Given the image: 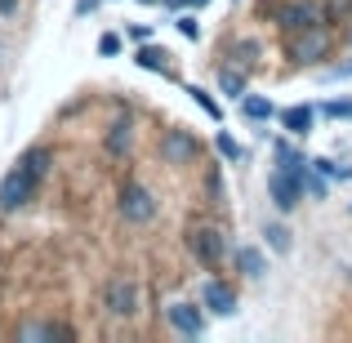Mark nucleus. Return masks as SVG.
<instances>
[{
    "label": "nucleus",
    "instance_id": "nucleus-1",
    "mask_svg": "<svg viewBox=\"0 0 352 343\" xmlns=\"http://www.w3.org/2000/svg\"><path fill=\"white\" fill-rule=\"evenodd\" d=\"M45 170H50V152L45 147H36V152H27L23 161L14 165V170L0 179V210L5 214H14V210H23L27 201L36 197V183L45 179Z\"/></svg>",
    "mask_w": 352,
    "mask_h": 343
},
{
    "label": "nucleus",
    "instance_id": "nucleus-2",
    "mask_svg": "<svg viewBox=\"0 0 352 343\" xmlns=\"http://www.w3.org/2000/svg\"><path fill=\"white\" fill-rule=\"evenodd\" d=\"M321 23H326V5H317V0H285V9L276 14V27L285 36L308 32V27H321Z\"/></svg>",
    "mask_w": 352,
    "mask_h": 343
},
{
    "label": "nucleus",
    "instance_id": "nucleus-3",
    "mask_svg": "<svg viewBox=\"0 0 352 343\" xmlns=\"http://www.w3.org/2000/svg\"><path fill=\"white\" fill-rule=\"evenodd\" d=\"M188 245H192V254H197L206 267H214V272H219V263L228 258V241H223V232H219V228H197L188 236Z\"/></svg>",
    "mask_w": 352,
    "mask_h": 343
},
{
    "label": "nucleus",
    "instance_id": "nucleus-4",
    "mask_svg": "<svg viewBox=\"0 0 352 343\" xmlns=\"http://www.w3.org/2000/svg\"><path fill=\"white\" fill-rule=\"evenodd\" d=\"M303 174H294V170H276L272 179H267V197H272V206L276 210H294L299 206V197H303Z\"/></svg>",
    "mask_w": 352,
    "mask_h": 343
},
{
    "label": "nucleus",
    "instance_id": "nucleus-5",
    "mask_svg": "<svg viewBox=\"0 0 352 343\" xmlns=\"http://www.w3.org/2000/svg\"><path fill=\"white\" fill-rule=\"evenodd\" d=\"M326 54H330V36L321 27H308V32L290 36V58L294 63H321Z\"/></svg>",
    "mask_w": 352,
    "mask_h": 343
},
{
    "label": "nucleus",
    "instance_id": "nucleus-6",
    "mask_svg": "<svg viewBox=\"0 0 352 343\" xmlns=\"http://www.w3.org/2000/svg\"><path fill=\"white\" fill-rule=\"evenodd\" d=\"M138 285L134 281H125V276H116V281H107V290H103V303H107V312L112 317H134L138 312Z\"/></svg>",
    "mask_w": 352,
    "mask_h": 343
},
{
    "label": "nucleus",
    "instance_id": "nucleus-7",
    "mask_svg": "<svg viewBox=\"0 0 352 343\" xmlns=\"http://www.w3.org/2000/svg\"><path fill=\"white\" fill-rule=\"evenodd\" d=\"M120 214L129 219V223H152L156 219V201L147 188H138V183H129L125 192H120Z\"/></svg>",
    "mask_w": 352,
    "mask_h": 343
},
{
    "label": "nucleus",
    "instance_id": "nucleus-8",
    "mask_svg": "<svg viewBox=\"0 0 352 343\" xmlns=\"http://www.w3.org/2000/svg\"><path fill=\"white\" fill-rule=\"evenodd\" d=\"M165 317H170V326L179 330V335H188V339H197L201 330H206V312L197 308V303H170V308H165Z\"/></svg>",
    "mask_w": 352,
    "mask_h": 343
},
{
    "label": "nucleus",
    "instance_id": "nucleus-9",
    "mask_svg": "<svg viewBox=\"0 0 352 343\" xmlns=\"http://www.w3.org/2000/svg\"><path fill=\"white\" fill-rule=\"evenodd\" d=\"M201 308L214 312V317H232V312H236V294H232V285L210 281L206 290H201Z\"/></svg>",
    "mask_w": 352,
    "mask_h": 343
},
{
    "label": "nucleus",
    "instance_id": "nucleus-10",
    "mask_svg": "<svg viewBox=\"0 0 352 343\" xmlns=\"http://www.w3.org/2000/svg\"><path fill=\"white\" fill-rule=\"evenodd\" d=\"M161 156L165 161H192V156H197V138H192L188 129H170V134L161 138Z\"/></svg>",
    "mask_w": 352,
    "mask_h": 343
},
{
    "label": "nucleus",
    "instance_id": "nucleus-11",
    "mask_svg": "<svg viewBox=\"0 0 352 343\" xmlns=\"http://www.w3.org/2000/svg\"><path fill=\"white\" fill-rule=\"evenodd\" d=\"M281 125L290 129V134H312V125H317V112H312L308 103H299V107H285V112H281Z\"/></svg>",
    "mask_w": 352,
    "mask_h": 343
},
{
    "label": "nucleus",
    "instance_id": "nucleus-12",
    "mask_svg": "<svg viewBox=\"0 0 352 343\" xmlns=\"http://www.w3.org/2000/svg\"><path fill=\"white\" fill-rule=\"evenodd\" d=\"M241 116H245V120H267V116H272V103H267L263 94H245V98H241Z\"/></svg>",
    "mask_w": 352,
    "mask_h": 343
},
{
    "label": "nucleus",
    "instance_id": "nucleus-13",
    "mask_svg": "<svg viewBox=\"0 0 352 343\" xmlns=\"http://www.w3.org/2000/svg\"><path fill=\"white\" fill-rule=\"evenodd\" d=\"M165 58H170L165 49H156V45H143L134 63H138V67H147V71H165Z\"/></svg>",
    "mask_w": 352,
    "mask_h": 343
},
{
    "label": "nucleus",
    "instance_id": "nucleus-14",
    "mask_svg": "<svg viewBox=\"0 0 352 343\" xmlns=\"http://www.w3.org/2000/svg\"><path fill=\"white\" fill-rule=\"evenodd\" d=\"M236 267L245 276H263V254H258V250H241V254H236Z\"/></svg>",
    "mask_w": 352,
    "mask_h": 343
},
{
    "label": "nucleus",
    "instance_id": "nucleus-15",
    "mask_svg": "<svg viewBox=\"0 0 352 343\" xmlns=\"http://www.w3.org/2000/svg\"><path fill=\"white\" fill-rule=\"evenodd\" d=\"M188 94L197 98V107H201V112H210V116H214V120H223V107H219V98L210 94V89H197V85H192Z\"/></svg>",
    "mask_w": 352,
    "mask_h": 343
},
{
    "label": "nucleus",
    "instance_id": "nucleus-16",
    "mask_svg": "<svg viewBox=\"0 0 352 343\" xmlns=\"http://www.w3.org/2000/svg\"><path fill=\"white\" fill-rule=\"evenodd\" d=\"M276 161H281V170H294V174H308V170H303V165H308V161H303V156L294 152V147H285V143H276Z\"/></svg>",
    "mask_w": 352,
    "mask_h": 343
},
{
    "label": "nucleus",
    "instance_id": "nucleus-17",
    "mask_svg": "<svg viewBox=\"0 0 352 343\" xmlns=\"http://www.w3.org/2000/svg\"><path fill=\"white\" fill-rule=\"evenodd\" d=\"M263 236H267V245H272V250H290V232H285L281 223H267Z\"/></svg>",
    "mask_w": 352,
    "mask_h": 343
},
{
    "label": "nucleus",
    "instance_id": "nucleus-18",
    "mask_svg": "<svg viewBox=\"0 0 352 343\" xmlns=\"http://www.w3.org/2000/svg\"><path fill=\"white\" fill-rule=\"evenodd\" d=\"M321 116H330V120H352V103H348V98H339V103H326V107H321Z\"/></svg>",
    "mask_w": 352,
    "mask_h": 343
},
{
    "label": "nucleus",
    "instance_id": "nucleus-19",
    "mask_svg": "<svg viewBox=\"0 0 352 343\" xmlns=\"http://www.w3.org/2000/svg\"><path fill=\"white\" fill-rule=\"evenodd\" d=\"M98 54H103V58L120 54V36H116V32H103V36H98Z\"/></svg>",
    "mask_w": 352,
    "mask_h": 343
},
{
    "label": "nucleus",
    "instance_id": "nucleus-20",
    "mask_svg": "<svg viewBox=\"0 0 352 343\" xmlns=\"http://www.w3.org/2000/svg\"><path fill=\"white\" fill-rule=\"evenodd\" d=\"M107 147H112L116 156L125 152V147H129V125H116V129H112V143H107Z\"/></svg>",
    "mask_w": 352,
    "mask_h": 343
},
{
    "label": "nucleus",
    "instance_id": "nucleus-21",
    "mask_svg": "<svg viewBox=\"0 0 352 343\" xmlns=\"http://www.w3.org/2000/svg\"><path fill=\"white\" fill-rule=\"evenodd\" d=\"M312 170H321V174H326V179H344V174H348V170H339L335 161H321V156H317V161H312Z\"/></svg>",
    "mask_w": 352,
    "mask_h": 343
},
{
    "label": "nucleus",
    "instance_id": "nucleus-22",
    "mask_svg": "<svg viewBox=\"0 0 352 343\" xmlns=\"http://www.w3.org/2000/svg\"><path fill=\"white\" fill-rule=\"evenodd\" d=\"M214 143H219V152H223L228 161H241V147H236V143H232V138H228V134H219Z\"/></svg>",
    "mask_w": 352,
    "mask_h": 343
},
{
    "label": "nucleus",
    "instance_id": "nucleus-23",
    "mask_svg": "<svg viewBox=\"0 0 352 343\" xmlns=\"http://www.w3.org/2000/svg\"><path fill=\"white\" fill-rule=\"evenodd\" d=\"M223 89H228V94H245V85H241V76H232V71H223Z\"/></svg>",
    "mask_w": 352,
    "mask_h": 343
},
{
    "label": "nucleus",
    "instance_id": "nucleus-24",
    "mask_svg": "<svg viewBox=\"0 0 352 343\" xmlns=\"http://www.w3.org/2000/svg\"><path fill=\"white\" fill-rule=\"evenodd\" d=\"M179 32L188 36V41H197V36H201V32H197V18H179Z\"/></svg>",
    "mask_w": 352,
    "mask_h": 343
},
{
    "label": "nucleus",
    "instance_id": "nucleus-25",
    "mask_svg": "<svg viewBox=\"0 0 352 343\" xmlns=\"http://www.w3.org/2000/svg\"><path fill=\"white\" fill-rule=\"evenodd\" d=\"M129 36H134V41H147V36H152V27H147V23H134V27H129Z\"/></svg>",
    "mask_w": 352,
    "mask_h": 343
},
{
    "label": "nucleus",
    "instance_id": "nucleus-26",
    "mask_svg": "<svg viewBox=\"0 0 352 343\" xmlns=\"http://www.w3.org/2000/svg\"><path fill=\"white\" fill-rule=\"evenodd\" d=\"M94 5H98V0H80V5H76V14H80V18H85V14H94Z\"/></svg>",
    "mask_w": 352,
    "mask_h": 343
},
{
    "label": "nucleus",
    "instance_id": "nucleus-27",
    "mask_svg": "<svg viewBox=\"0 0 352 343\" xmlns=\"http://www.w3.org/2000/svg\"><path fill=\"white\" fill-rule=\"evenodd\" d=\"M330 9H335V14H339V9H348V0H330Z\"/></svg>",
    "mask_w": 352,
    "mask_h": 343
},
{
    "label": "nucleus",
    "instance_id": "nucleus-28",
    "mask_svg": "<svg viewBox=\"0 0 352 343\" xmlns=\"http://www.w3.org/2000/svg\"><path fill=\"white\" fill-rule=\"evenodd\" d=\"M138 5H156V0H138Z\"/></svg>",
    "mask_w": 352,
    "mask_h": 343
}]
</instances>
